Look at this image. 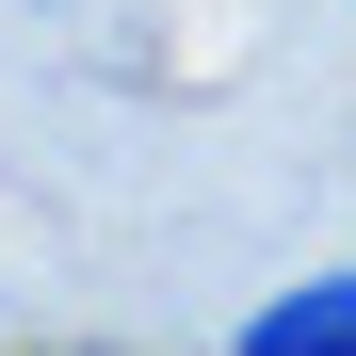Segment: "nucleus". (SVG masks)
<instances>
[{"label": "nucleus", "mask_w": 356, "mask_h": 356, "mask_svg": "<svg viewBox=\"0 0 356 356\" xmlns=\"http://www.w3.org/2000/svg\"><path fill=\"white\" fill-rule=\"evenodd\" d=\"M243 356H356V275H291L243 308Z\"/></svg>", "instance_id": "f257e3e1"}]
</instances>
